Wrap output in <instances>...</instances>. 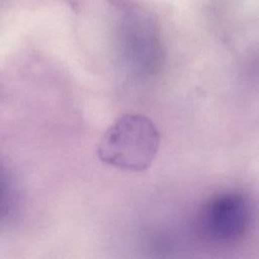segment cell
<instances>
[{
  "mask_svg": "<svg viewBox=\"0 0 259 259\" xmlns=\"http://www.w3.org/2000/svg\"><path fill=\"white\" fill-rule=\"evenodd\" d=\"M160 146L156 124L146 115L125 113L103 133L97 148L99 159L114 168L142 172L150 168Z\"/></svg>",
  "mask_w": 259,
  "mask_h": 259,
  "instance_id": "cell-1",
  "label": "cell"
},
{
  "mask_svg": "<svg viewBox=\"0 0 259 259\" xmlns=\"http://www.w3.org/2000/svg\"><path fill=\"white\" fill-rule=\"evenodd\" d=\"M252 219L250 200L237 191H225L210 197L199 213L202 233L217 243H234L248 232Z\"/></svg>",
  "mask_w": 259,
  "mask_h": 259,
  "instance_id": "cell-2",
  "label": "cell"
},
{
  "mask_svg": "<svg viewBox=\"0 0 259 259\" xmlns=\"http://www.w3.org/2000/svg\"><path fill=\"white\" fill-rule=\"evenodd\" d=\"M12 195L9 180L0 171V219L9 211L12 202Z\"/></svg>",
  "mask_w": 259,
  "mask_h": 259,
  "instance_id": "cell-3",
  "label": "cell"
}]
</instances>
